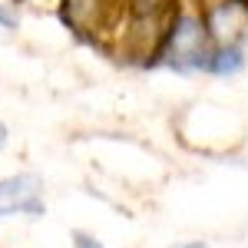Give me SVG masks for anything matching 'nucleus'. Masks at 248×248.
Returning <instances> with one entry per match:
<instances>
[{
    "label": "nucleus",
    "instance_id": "6",
    "mask_svg": "<svg viewBox=\"0 0 248 248\" xmlns=\"http://www.w3.org/2000/svg\"><path fill=\"white\" fill-rule=\"evenodd\" d=\"M10 146V129H7V123H0V153Z\"/></svg>",
    "mask_w": 248,
    "mask_h": 248
},
{
    "label": "nucleus",
    "instance_id": "2",
    "mask_svg": "<svg viewBox=\"0 0 248 248\" xmlns=\"http://www.w3.org/2000/svg\"><path fill=\"white\" fill-rule=\"evenodd\" d=\"M40 218L46 215L43 202V179L33 172H17V175H3L0 179V218Z\"/></svg>",
    "mask_w": 248,
    "mask_h": 248
},
{
    "label": "nucleus",
    "instance_id": "7",
    "mask_svg": "<svg viewBox=\"0 0 248 248\" xmlns=\"http://www.w3.org/2000/svg\"><path fill=\"white\" fill-rule=\"evenodd\" d=\"M179 248H205V242H192V245H179Z\"/></svg>",
    "mask_w": 248,
    "mask_h": 248
},
{
    "label": "nucleus",
    "instance_id": "4",
    "mask_svg": "<svg viewBox=\"0 0 248 248\" xmlns=\"http://www.w3.org/2000/svg\"><path fill=\"white\" fill-rule=\"evenodd\" d=\"M17 27H20V14L14 7L0 3V30H17Z\"/></svg>",
    "mask_w": 248,
    "mask_h": 248
},
{
    "label": "nucleus",
    "instance_id": "1",
    "mask_svg": "<svg viewBox=\"0 0 248 248\" xmlns=\"http://www.w3.org/2000/svg\"><path fill=\"white\" fill-rule=\"evenodd\" d=\"M212 50L215 46H209V27L192 14H182L172 23L162 50L155 53L159 57L155 63H166V66L182 70V73L186 70H205L212 60Z\"/></svg>",
    "mask_w": 248,
    "mask_h": 248
},
{
    "label": "nucleus",
    "instance_id": "5",
    "mask_svg": "<svg viewBox=\"0 0 248 248\" xmlns=\"http://www.w3.org/2000/svg\"><path fill=\"white\" fill-rule=\"evenodd\" d=\"M73 242H77V248H106L103 242H96L93 235H86V232H73Z\"/></svg>",
    "mask_w": 248,
    "mask_h": 248
},
{
    "label": "nucleus",
    "instance_id": "3",
    "mask_svg": "<svg viewBox=\"0 0 248 248\" xmlns=\"http://www.w3.org/2000/svg\"><path fill=\"white\" fill-rule=\"evenodd\" d=\"M205 70H209V73H215V77H235V73H242V70H245V50H242V43H225V46H215Z\"/></svg>",
    "mask_w": 248,
    "mask_h": 248
}]
</instances>
